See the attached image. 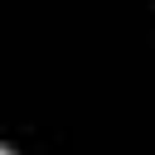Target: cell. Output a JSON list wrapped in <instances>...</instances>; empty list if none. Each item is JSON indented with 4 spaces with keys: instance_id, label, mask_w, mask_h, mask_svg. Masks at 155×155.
I'll return each mask as SVG.
<instances>
[{
    "instance_id": "obj_1",
    "label": "cell",
    "mask_w": 155,
    "mask_h": 155,
    "mask_svg": "<svg viewBox=\"0 0 155 155\" xmlns=\"http://www.w3.org/2000/svg\"><path fill=\"white\" fill-rule=\"evenodd\" d=\"M0 155H10V150H5V145H0Z\"/></svg>"
}]
</instances>
